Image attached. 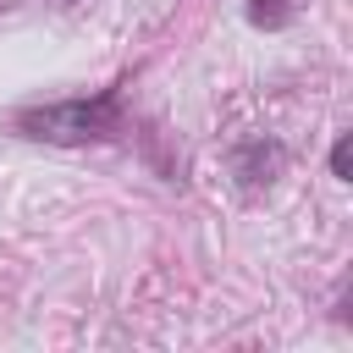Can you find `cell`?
Wrapping results in <instances>:
<instances>
[{
    "instance_id": "1",
    "label": "cell",
    "mask_w": 353,
    "mask_h": 353,
    "mask_svg": "<svg viewBox=\"0 0 353 353\" xmlns=\"http://www.w3.org/2000/svg\"><path fill=\"white\" fill-rule=\"evenodd\" d=\"M121 127V94L105 88L94 99H55V105H28L17 110V132L28 138H50V143H88V138H110Z\"/></svg>"
},
{
    "instance_id": "2",
    "label": "cell",
    "mask_w": 353,
    "mask_h": 353,
    "mask_svg": "<svg viewBox=\"0 0 353 353\" xmlns=\"http://www.w3.org/2000/svg\"><path fill=\"white\" fill-rule=\"evenodd\" d=\"M281 165H287V149L276 138H248V143L232 149V176L243 188H270L281 176Z\"/></svg>"
},
{
    "instance_id": "3",
    "label": "cell",
    "mask_w": 353,
    "mask_h": 353,
    "mask_svg": "<svg viewBox=\"0 0 353 353\" xmlns=\"http://www.w3.org/2000/svg\"><path fill=\"white\" fill-rule=\"evenodd\" d=\"M248 22L254 28H287L292 22V0H248Z\"/></svg>"
},
{
    "instance_id": "4",
    "label": "cell",
    "mask_w": 353,
    "mask_h": 353,
    "mask_svg": "<svg viewBox=\"0 0 353 353\" xmlns=\"http://www.w3.org/2000/svg\"><path fill=\"white\" fill-rule=\"evenodd\" d=\"M347 165H353V143H347V138H336V149H331V176H336V182H347Z\"/></svg>"
}]
</instances>
